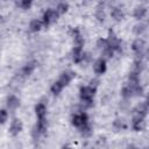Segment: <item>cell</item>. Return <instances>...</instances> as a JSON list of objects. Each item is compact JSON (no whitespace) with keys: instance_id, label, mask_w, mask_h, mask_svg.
Masks as SVG:
<instances>
[{"instance_id":"1","label":"cell","mask_w":149,"mask_h":149,"mask_svg":"<svg viewBox=\"0 0 149 149\" xmlns=\"http://www.w3.org/2000/svg\"><path fill=\"white\" fill-rule=\"evenodd\" d=\"M95 93H97V86L93 84L91 85H86V86H81L79 88V98H80V101L85 105H88L91 106L93 100H94V97H95Z\"/></svg>"},{"instance_id":"2","label":"cell","mask_w":149,"mask_h":149,"mask_svg":"<svg viewBox=\"0 0 149 149\" xmlns=\"http://www.w3.org/2000/svg\"><path fill=\"white\" fill-rule=\"evenodd\" d=\"M71 123L73 127L80 129L88 125V115L85 112H80L77 114H73L71 118Z\"/></svg>"},{"instance_id":"3","label":"cell","mask_w":149,"mask_h":149,"mask_svg":"<svg viewBox=\"0 0 149 149\" xmlns=\"http://www.w3.org/2000/svg\"><path fill=\"white\" fill-rule=\"evenodd\" d=\"M59 17V14L56 12V9L54 8H48L44 13H43V17H42V22H43V26L45 27H49L50 24L55 23Z\"/></svg>"},{"instance_id":"4","label":"cell","mask_w":149,"mask_h":149,"mask_svg":"<svg viewBox=\"0 0 149 149\" xmlns=\"http://www.w3.org/2000/svg\"><path fill=\"white\" fill-rule=\"evenodd\" d=\"M106 38H107V42H108V47H109V49L112 51L118 52V51L121 50V42H120V40L118 38V36L115 35V33L112 29L108 31V36Z\"/></svg>"},{"instance_id":"5","label":"cell","mask_w":149,"mask_h":149,"mask_svg":"<svg viewBox=\"0 0 149 149\" xmlns=\"http://www.w3.org/2000/svg\"><path fill=\"white\" fill-rule=\"evenodd\" d=\"M22 129H23V123H22L21 119L14 118L10 121V125H9V128H8V133L12 136H17L22 132Z\"/></svg>"},{"instance_id":"6","label":"cell","mask_w":149,"mask_h":149,"mask_svg":"<svg viewBox=\"0 0 149 149\" xmlns=\"http://www.w3.org/2000/svg\"><path fill=\"white\" fill-rule=\"evenodd\" d=\"M132 128L135 132H142L146 129V118L141 116L139 114H134L133 115V120H132Z\"/></svg>"},{"instance_id":"7","label":"cell","mask_w":149,"mask_h":149,"mask_svg":"<svg viewBox=\"0 0 149 149\" xmlns=\"http://www.w3.org/2000/svg\"><path fill=\"white\" fill-rule=\"evenodd\" d=\"M107 70V64H106V59L105 58H98L94 63H93V71L95 74L98 76H101L106 72Z\"/></svg>"},{"instance_id":"8","label":"cell","mask_w":149,"mask_h":149,"mask_svg":"<svg viewBox=\"0 0 149 149\" xmlns=\"http://www.w3.org/2000/svg\"><path fill=\"white\" fill-rule=\"evenodd\" d=\"M137 85H139V84L134 85V84H130V83H126V84L122 86V88H121V95H122L125 99H129V98L134 97Z\"/></svg>"},{"instance_id":"9","label":"cell","mask_w":149,"mask_h":149,"mask_svg":"<svg viewBox=\"0 0 149 149\" xmlns=\"http://www.w3.org/2000/svg\"><path fill=\"white\" fill-rule=\"evenodd\" d=\"M132 49H133V51L136 54V56L143 55L144 49H146V41H144L143 38H141V37L136 38V40L133 42V44H132Z\"/></svg>"},{"instance_id":"10","label":"cell","mask_w":149,"mask_h":149,"mask_svg":"<svg viewBox=\"0 0 149 149\" xmlns=\"http://www.w3.org/2000/svg\"><path fill=\"white\" fill-rule=\"evenodd\" d=\"M74 77H76V73L73 71H64V72L61 73V76H59V78L57 80L62 84L63 87H65V86H68L72 81V79Z\"/></svg>"},{"instance_id":"11","label":"cell","mask_w":149,"mask_h":149,"mask_svg":"<svg viewBox=\"0 0 149 149\" xmlns=\"http://www.w3.org/2000/svg\"><path fill=\"white\" fill-rule=\"evenodd\" d=\"M36 65H37L36 61H30V62L26 63V64L23 65V68L21 69V76H22L23 78L29 77V76H30V74H31V73L35 71Z\"/></svg>"},{"instance_id":"12","label":"cell","mask_w":149,"mask_h":149,"mask_svg":"<svg viewBox=\"0 0 149 149\" xmlns=\"http://www.w3.org/2000/svg\"><path fill=\"white\" fill-rule=\"evenodd\" d=\"M84 57H85V54H84L83 47H73V49H72V61L76 64H79L84 61Z\"/></svg>"},{"instance_id":"13","label":"cell","mask_w":149,"mask_h":149,"mask_svg":"<svg viewBox=\"0 0 149 149\" xmlns=\"http://www.w3.org/2000/svg\"><path fill=\"white\" fill-rule=\"evenodd\" d=\"M35 114L37 120H44L47 119V106L44 102H38L35 106Z\"/></svg>"},{"instance_id":"14","label":"cell","mask_w":149,"mask_h":149,"mask_svg":"<svg viewBox=\"0 0 149 149\" xmlns=\"http://www.w3.org/2000/svg\"><path fill=\"white\" fill-rule=\"evenodd\" d=\"M71 34H72V38H73V45L74 47H84L85 41H84V37L81 36L79 29L73 28L71 30Z\"/></svg>"},{"instance_id":"15","label":"cell","mask_w":149,"mask_h":149,"mask_svg":"<svg viewBox=\"0 0 149 149\" xmlns=\"http://www.w3.org/2000/svg\"><path fill=\"white\" fill-rule=\"evenodd\" d=\"M7 108L9 111H15L20 106V99L15 94H9L7 97Z\"/></svg>"},{"instance_id":"16","label":"cell","mask_w":149,"mask_h":149,"mask_svg":"<svg viewBox=\"0 0 149 149\" xmlns=\"http://www.w3.org/2000/svg\"><path fill=\"white\" fill-rule=\"evenodd\" d=\"M111 16H112V19L114 21L120 22V21H122L125 19V13L119 7H112V9H111Z\"/></svg>"},{"instance_id":"17","label":"cell","mask_w":149,"mask_h":149,"mask_svg":"<svg viewBox=\"0 0 149 149\" xmlns=\"http://www.w3.org/2000/svg\"><path fill=\"white\" fill-rule=\"evenodd\" d=\"M146 15H147V7H144V6H137V7L134 8L133 16H134L136 20L141 21L142 19L146 17Z\"/></svg>"},{"instance_id":"18","label":"cell","mask_w":149,"mask_h":149,"mask_svg":"<svg viewBox=\"0 0 149 149\" xmlns=\"http://www.w3.org/2000/svg\"><path fill=\"white\" fill-rule=\"evenodd\" d=\"M134 114H139V115H141V116H147V114H148V104L146 102V101H143V102H140L135 108H134Z\"/></svg>"},{"instance_id":"19","label":"cell","mask_w":149,"mask_h":149,"mask_svg":"<svg viewBox=\"0 0 149 149\" xmlns=\"http://www.w3.org/2000/svg\"><path fill=\"white\" fill-rule=\"evenodd\" d=\"M43 28V22L42 20H38V19H34L29 22V30L31 33H37L40 31L41 29Z\"/></svg>"},{"instance_id":"20","label":"cell","mask_w":149,"mask_h":149,"mask_svg":"<svg viewBox=\"0 0 149 149\" xmlns=\"http://www.w3.org/2000/svg\"><path fill=\"white\" fill-rule=\"evenodd\" d=\"M63 86H62V84L58 81V80H56L52 85H51V87H50V91H51V93L52 94H55V95H58L62 91H63Z\"/></svg>"},{"instance_id":"21","label":"cell","mask_w":149,"mask_h":149,"mask_svg":"<svg viewBox=\"0 0 149 149\" xmlns=\"http://www.w3.org/2000/svg\"><path fill=\"white\" fill-rule=\"evenodd\" d=\"M146 29H147V26H146L144 23L140 22V23H137V24H135V26H134L133 31H134V34H135V35L140 36V35H142V34L146 31Z\"/></svg>"},{"instance_id":"22","label":"cell","mask_w":149,"mask_h":149,"mask_svg":"<svg viewBox=\"0 0 149 149\" xmlns=\"http://www.w3.org/2000/svg\"><path fill=\"white\" fill-rule=\"evenodd\" d=\"M68 9H69V3H68V2H65V1L59 2V3L57 5V7H56V12H57L59 15L65 14V13L68 12Z\"/></svg>"},{"instance_id":"23","label":"cell","mask_w":149,"mask_h":149,"mask_svg":"<svg viewBox=\"0 0 149 149\" xmlns=\"http://www.w3.org/2000/svg\"><path fill=\"white\" fill-rule=\"evenodd\" d=\"M97 47L101 50V51H105L107 49H109L108 47V42H107V38H99L98 42H97ZM114 52V51H113Z\"/></svg>"},{"instance_id":"24","label":"cell","mask_w":149,"mask_h":149,"mask_svg":"<svg viewBox=\"0 0 149 149\" xmlns=\"http://www.w3.org/2000/svg\"><path fill=\"white\" fill-rule=\"evenodd\" d=\"M34 0H20V7L22 9H29L33 5Z\"/></svg>"},{"instance_id":"25","label":"cell","mask_w":149,"mask_h":149,"mask_svg":"<svg viewBox=\"0 0 149 149\" xmlns=\"http://www.w3.org/2000/svg\"><path fill=\"white\" fill-rule=\"evenodd\" d=\"M8 119V112L6 109H0V125H3Z\"/></svg>"},{"instance_id":"26","label":"cell","mask_w":149,"mask_h":149,"mask_svg":"<svg viewBox=\"0 0 149 149\" xmlns=\"http://www.w3.org/2000/svg\"><path fill=\"white\" fill-rule=\"evenodd\" d=\"M95 16H97V19H98L99 21H104V19H105V13H104V9H100V8H98Z\"/></svg>"}]
</instances>
